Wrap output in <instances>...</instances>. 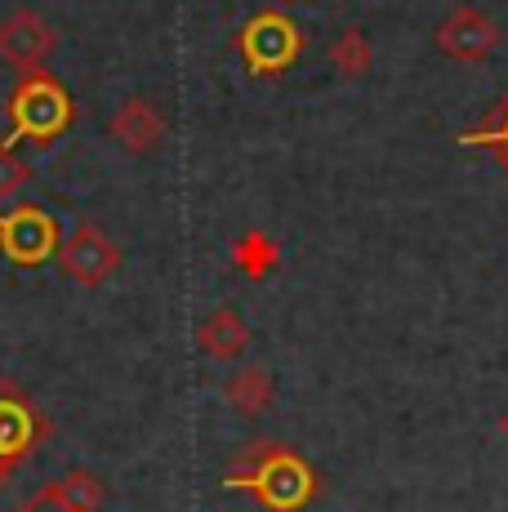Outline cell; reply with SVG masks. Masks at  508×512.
I'll return each mask as SVG.
<instances>
[{
    "mask_svg": "<svg viewBox=\"0 0 508 512\" xmlns=\"http://www.w3.org/2000/svg\"><path fill=\"white\" fill-rule=\"evenodd\" d=\"M116 263H121V254H116V245L107 241L94 223L76 228L63 241V272L67 277H76L81 285H103L116 272Z\"/></svg>",
    "mask_w": 508,
    "mask_h": 512,
    "instance_id": "1",
    "label": "cell"
},
{
    "mask_svg": "<svg viewBox=\"0 0 508 512\" xmlns=\"http://www.w3.org/2000/svg\"><path fill=\"white\" fill-rule=\"evenodd\" d=\"M14 121H18V134H32V139H45V134L63 130L67 121V94L58 90L54 81L36 76L27 81L14 98Z\"/></svg>",
    "mask_w": 508,
    "mask_h": 512,
    "instance_id": "2",
    "label": "cell"
},
{
    "mask_svg": "<svg viewBox=\"0 0 508 512\" xmlns=\"http://www.w3.org/2000/svg\"><path fill=\"white\" fill-rule=\"evenodd\" d=\"M50 49H54L50 23H45L41 14H32V9H18L14 18L0 23V58H5V63L36 67L50 58Z\"/></svg>",
    "mask_w": 508,
    "mask_h": 512,
    "instance_id": "3",
    "label": "cell"
},
{
    "mask_svg": "<svg viewBox=\"0 0 508 512\" xmlns=\"http://www.w3.org/2000/svg\"><path fill=\"white\" fill-rule=\"evenodd\" d=\"M437 45H442L451 58L477 63V58H486L495 45H500V27H495L482 9H455V14L437 27Z\"/></svg>",
    "mask_w": 508,
    "mask_h": 512,
    "instance_id": "4",
    "label": "cell"
},
{
    "mask_svg": "<svg viewBox=\"0 0 508 512\" xmlns=\"http://www.w3.org/2000/svg\"><path fill=\"white\" fill-rule=\"evenodd\" d=\"M107 130H112V139L121 143L125 152L148 156L152 147L165 139V116L148 98H125V103L116 107V116L107 121Z\"/></svg>",
    "mask_w": 508,
    "mask_h": 512,
    "instance_id": "5",
    "label": "cell"
},
{
    "mask_svg": "<svg viewBox=\"0 0 508 512\" xmlns=\"http://www.w3.org/2000/svg\"><path fill=\"white\" fill-rule=\"evenodd\" d=\"M0 245L14 263H36L50 254L54 245V223L41 210H18L9 219H0Z\"/></svg>",
    "mask_w": 508,
    "mask_h": 512,
    "instance_id": "6",
    "label": "cell"
},
{
    "mask_svg": "<svg viewBox=\"0 0 508 512\" xmlns=\"http://www.w3.org/2000/svg\"><path fill=\"white\" fill-rule=\"evenodd\" d=\"M254 490H259L263 499H268L277 512H290V508H299L308 499V490H312V481H308V472L299 459H290V455H272L268 464L259 468V477H254Z\"/></svg>",
    "mask_w": 508,
    "mask_h": 512,
    "instance_id": "7",
    "label": "cell"
},
{
    "mask_svg": "<svg viewBox=\"0 0 508 512\" xmlns=\"http://www.w3.org/2000/svg\"><path fill=\"white\" fill-rule=\"evenodd\" d=\"M246 54L254 67H286L295 58V27L277 14L254 18V27L246 32Z\"/></svg>",
    "mask_w": 508,
    "mask_h": 512,
    "instance_id": "8",
    "label": "cell"
},
{
    "mask_svg": "<svg viewBox=\"0 0 508 512\" xmlns=\"http://www.w3.org/2000/svg\"><path fill=\"white\" fill-rule=\"evenodd\" d=\"M201 343H205V352H210V357L232 361V357H241V352H246L250 330H246V321H241L232 308H219V312H214V317L201 326Z\"/></svg>",
    "mask_w": 508,
    "mask_h": 512,
    "instance_id": "9",
    "label": "cell"
},
{
    "mask_svg": "<svg viewBox=\"0 0 508 512\" xmlns=\"http://www.w3.org/2000/svg\"><path fill=\"white\" fill-rule=\"evenodd\" d=\"M223 397H228L232 410H241V415H259V410H268V401H272V379H268V370L241 366L228 383H223Z\"/></svg>",
    "mask_w": 508,
    "mask_h": 512,
    "instance_id": "10",
    "label": "cell"
},
{
    "mask_svg": "<svg viewBox=\"0 0 508 512\" xmlns=\"http://www.w3.org/2000/svg\"><path fill=\"white\" fill-rule=\"evenodd\" d=\"M32 441V415L18 401H0V455H18Z\"/></svg>",
    "mask_w": 508,
    "mask_h": 512,
    "instance_id": "11",
    "label": "cell"
},
{
    "mask_svg": "<svg viewBox=\"0 0 508 512\" xmlns=\"http://www.w3.org/2000/svg\"><path fill=\"white\" fill-rule=\"evenodd\" d=\"M330 63H335L339 76H361L370 67V41L361 32H344L330 45Z\"/></svg>",
    "mask_w": 508,
    "mask_h": 512,
    "instance_id": "12",
    "label": "cell"
},
{
    "mask_svg": "<svg viewBox=\"0 0 508 512\" xmlns=\"http://www.w3.org/2000/svg\"><path fill=\"white\" fill-rule=\"evenodd\" d=\"M58 504L72 512H99L103 504V486L90 477V472H72V477L58 486Z\"/></svg>",
    "mask_w": 508,
    "mask_h": 512,
    "instance_id": "13",
    "label": "cell"
},
{
    "mask_svg": "<svg viewBox=\"0 0 508 512\" xmlns=\"http://www.w3.org/2000/svg\"><path fill=\"white\" fill-rule=\"evenodd\" d=\"M237 254H241V268L246 272H268L272 259H277V250L268 245V236H246Z\"/></svg>",
    "mask_w": 508,
    "mask_h": 512,
    "instance_id": "14",
    "label": "cell"
},
{
    "mask_svg": "<svg viewBox=\"0 0 508 512\" xmlns=\"http://www.w3.org/2000/svg\"><path fill=\"white\" fill-rule=\"evenodd\" d=\"M27 183V165L14 161V156L0 147V201H9V196H18Z\"/></svg>",
    "mask_w": 508,
    "mask_h": 512,
    "instance_id": "15",
    "label": "cell"
},
{
    "mask_svg": "<svg viewBox=\"0 0 508 512\" xmlns=\"http://www.w3.org/2000/svg\"><path fill=\"white\" fill-rule=\"evenodd\" d=\"M27 512H72V508H63V504H58V499H45V504H32Z\"/></svg>",
    "mask_w": 508,
    "mask_h": 512,
    "instance_id": "16",
    "label": "cell"
},
{
    "mask_svg": "<svg viewBox=\"0 0 508 512\" xmlns=\"http://www.w3.org/2000/svg\"><path fill=\"white\" fill-rule=\"evenodd\" d=\"M500 432H504V441H508V410H504V415H500Z\"/></svg>",
    "mask_w": 508,
    "mask_h": 512,
    "instance_id": "17",
    "label": "cell"
},
{
    "mask_svg": "<svg viewBox=\"0 0 508 512\" xmlns=\"http://www.w3.org/2000/svg\"><path fill=\"white\" fill-rule=\"evenodd\" d=\"M281 5H295V0H281Z\"/></svg>",
    "mask_w": 508,
    "mask_h": 512,
    "instance_id": "18",
    "label": "cell"
},
{
    "mask_svg": "<svg viewBox=\"0 0 508 512\" xmlns=\"http://www.w3.org/2000/svg\"><path fill=\"white\" fill-rule=\"evenodd\" d=\"M0 481H5V468H0Z\"/></svg>",
    "mask_w": 508,
    "mask_h": 512,
    "instance_id": "19",
    "label": "cell"
}]
</instances>
